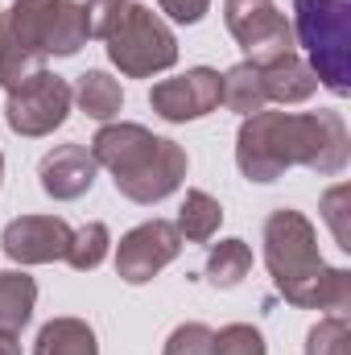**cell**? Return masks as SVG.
I'll return each instance as SVG.
<instances>
[{
  "mask_svg": "<svg viewBox=\"0 0 351 355\" xmlns=\"http://www.w3.org/2000/svg\"><path fill=\"white\" fill-rule=\"evenodd\" d=\"M348 153L351 141L339 112H252L236 132V166L248 182H277L289 166L335 178L343 174Z\"/></svg>",
  "mask_w": 351,
  "mask_h": 355,
  "instance_id": "6da1fadb",
  "label": "cell"
},
{
  "mask_svg": "<svg viewBox=\"0 0 351 355\" xmlns=\"http://www.w3.org/2000/svg\"><path fill=\"white\" fill-rule=\"evenodd\" d=\"M264 265L273 272L277 293L302 310L343 314L351 306V272L323 265L314 223L302 211L277 207L264 219Z\"/></svg>",
  "mask_w": 351,
  "mask_h": 355,
  "instance_id": "7a4b0ae2",
  "label": "cell"
},
{
  "mask_svg": "<svg viewBox=\"0 0 351 355\" xmlns=\"http://www.w3.org/2000/svg\"><path fill=\"white\" fill-rule=\"evenodd\" d=\"M95 166L112 170V182L124 198L153 207L186 182V149L178 141L153 137L141 124H103L91 141Z\"/></svg>",
  "mask_w": 351,
  "mask_h": 355,
  "instance_id": "3957f363",
  "label": "cell"
},
{
  "mask_svg": "<svg viewBox=\"0 0 351 355\" xmlns=\"http://www.w3.org/2000/svg\"><path fill=\"white\" fill-rule=\"evenodd\" d=\"M293 42L306 46L314 79L335 95L351 91V0H293Z\"/></svg>",
  "mask_w": 351,
  "mask_h": 355,
  "instance_id": "277c9868",
  "label": "cell"
},
{
  "mask_svg": "<svg viewBox=\"0 0 351 355\" xmlns=\"http://www.w3.org/2000/svg\"><path fill=\"white\" fill-rule=\"evenodd\" d=\"M103 46H108L112 67H120V75H128V79H149V75L170 71L178 62L174 29L153 8L132 4V0H124L116 21L108 25Z\"/></svg>",
  "mask_w": 351,
  "mask_h": 355,
  "instance_id": "5b68a950",
  "label": "cell"
},
{
  "mask_svg": "<svg viewBox=\"0 0 351 355\" xmlns=\"http://www.w3.org/2000/svg\"><path fill=\"white\" fill-rule=\"evenodd\" d=\"M54 0H12L0 12V87H21L29 75L46 71V29Z\"/></svg>",
  "mask_w": 351,
  "mask_h": 355,
  "instance_id": "8992f818",
  "label": "cell"
},
{
  "mask_svg": "<svg viewBox=\"0 0 351 355\" xmlns=\"http://www.w3.org/2000/svg\"><path fill=\"white\" fill-rule=\"evenodd\" d=\"M71 103H75V91H71V83L62 75L37 71L21 87L8 91L4 120H8V128L17 137H50L71 116Z\"/></svg>",
  "mask_w": 351,
  "mask_h": 355,
  "instance_id": "52a82bcc",
  "label": "cell"
},
{
  "mask_svg": "<svg viewBox=\"0 0 351 355\" xmlns=\"http://www.w3.org/2000/svg\"><path fill=\"white\" fill-rule=\"evenodd\" d=\"M223 21L252 67H268L285 54H293V29L289 17L273 0H223Z\"/></svg>",
  "mask_w": 351,
  "mask_h": 355,
  "instance_id": "ba28073f",
  "label": "cell"
},
{
  "mask_svg": "<svg viewBox=\"0 0 351 355\" xmlns=\"http://www.w3.org/2000/svg\"><path fill=\"white\" fill-rule=\"evenodd\" d=\"M178 252H182V236H178L174 223L170 219H149V223L132 227L120 240V248H116V272L128 285H145V281H153L162 268L170 265Z\"/></svg>",
  "mask_w": 351,
  "mask_h": 355,
  "instance_id": "9c48e42d",
  "label": "cell"
},
{
  "mask_svg": "<svg viewBox=\"0 0 351 355\" xmlns=\"http://www.w3.org/2000/svg\"><path fill=\"white\" fill-rule=\"evenodd\" d=\"M75 227L58 215H21L4 227L0 244L4 257L17 265H50V261H67Z\"/></svg>",
  "mask_w": 351,
  "mask_h": 355,
  "instance_id": "30bf717a",
  "label": "cell"
},
{
  "mask_svg": "<svg viewBox=\"0 0 351 355\" xmlns=\"http://www.w3.org/2000/svg\"><path fill=\"white\" fill-rule=\"evenodd\" d=\"M219 83L223 75L211 71V67H194L178 79H162L157 87L149 91V103L162 120L170 124H186V120H198L207 112L219 107Z\"/></svg>",
  "mask_w": 351,
  "mask_h": 355,
  "instance_id": "8fae6325",
  "label": "cell"
},
{
  "mask_svg": "<svg viewBox=\"0 0 351 355\" xmlns=\"http://www.w3.org/2000/svg\"><path fill=\"white\" fill-rule=\"evenodd\" d=\"M95 174H99V166H95L91 149H83V145H58L54 153L42 157V170H37L42 190L50 198H58V202L83 198L91 186H95Z\"/></svg>",
  "mask_w": 351,
  "mask_h": 355,
  "instance_id": "7c38bea8",
  "label": "cell"
},
{
  "mask_svg": "<svg viewBox=\"0 0 351 355\" xmlns=\"http://www.w3.org/2000/svg\"><path fill=\"white\" fill-rule=\"evenodd\" d=\"M91 17L87 4L79 0H54L50 4V29H46V54L50 58H71L87 46Z\"/></svg>",
  "mask_w": 351,
  "mask_h": 355,
  "instance_id": "4fadbf2b",
  "label": "cell"
},
{
  "mask_svg": "<svg viewBox=\"0 0 351 355\" xmlns=\"http://www.w3.org/2000/svg\"><path fill=\"white\" fill-rule=\"evenodd\" d=\"M261 83H264V95H268L273 103H302V99H310V95L318 91L314 71H310L298 54H285V58L261 67Z\"/></svg>",
  "mask_w": 351,
  "mask_h": 355,
  "instance_id": "5bb4252c",
  "label": "cell"
},
{
  "mask_svg": "<svg viewBox=\"0 0 351 355\" xmlns=\"http://www.w3.org/2000/svg\"><path fill=\"white\" fill-rule=\"evenodd\" d=\"M33 302H37V281L29 272H0V331L4 335H21L33 318Z\"/></svg>",
  "mask_w": 351,
  "mask_h": 355,
  "instance_id": "9a60e30c",
  "label": "cell"
},
{
  "mask_svg": "<svg viewBox=\"0 0 351 355\" xmlns=\"http://www.w3.org/2000/svg\"><path fill=\"white\" fill-rule=\"evenodd\" d=\"M33 355H99V343L83 318H54L37 331Z\"/></svg>",
  "mask_w": 351,
  "mask_h": 355,
  "instance_id": "2e32d148",
  "label": "cell"
},
{
  "mask_svg": "<svg viewBox=\"0 0 351 355\" xmlns=\"http://www.w3.org/2000/svg\"><path fill=\"white\" fill-rule=\"evenodd\" d=\"M219 103L228 112H240V116H252V112H264L268 95H264V83H261V67L252 62H236L223 83H219Z\"/></svg>",
  "mask_w": 351,
  "mask_h": 355,
  "instance_id": "e0dca14e",
  "label": "cell"
},
{
  "mask_svg": "<svg viewBox=\"0 0 351 355\" xmlns=\"http://www.w3.org/2000/svg\"><path fill=\"white\" fill-rule=\"evenodd\" d=\"M223 223V207L207 194V190H186V202L178 211V236L190 240V244H207Z\"/></svg>",
  "mask_w": 351,
  "mask_h": 355,
  "instance_id": "ac0fdd59",
  "label": "cell"
},
{
  "mask_svg": "<svg viewBox=\"0 0 351 355\" xmlns=\"http://www.w3.org/2000/svg\"><path fill=\"white\" fill-rule=\"evenodd\" d=\"M75 103H79V112H87L91 120H112L124 107V91L108 71H87L75 83Z\"/></svg>",
  "mask_w": 351,
  "mask_h": 355,
  "instance_id": "d6986e66",
  "label": "cell"
},
{
  "mask_svg": "<svg viewBox=\"0 0 351 355\" xmlns=\"http://www.w3.org/2000/svg\"><path fill=\"white\" fill-rule=\"evenodd\" d=\"M252 272V248L244 240H219L207 257V281L215 289H236Z\"/></svg>",
  "mask_w": 351,
  "mask_h": 355,
  "instance_id": "ffe728a7",
  "label": "cell"
},
{
  "mask_svg": "<svg viewBox=\"0 0 351 355\" xmlns=\"http://www.w3.org/2000/svg\"><path fill=\"white\" fill-rule=\"evenodd\" d=\"M108 244H112V236H108V227H103V223H87V227H79V232L71 236L67 265L79 268V272L99 268V265H103V257H108Z\"/></svg>",
  "mask_w": 351,
  "mask_h": 355,
  "instance_id": "44dd1931",
  "label": "cell"
},
{
  "mask_svg": "<svg viewBox=\"0 0 351 355\" xmlns=\"http://www.w3.org/2000/svg\"><path fill=\"white\" fill-rule=\"evenodd\" d=\"M306 355H351V331L343 314L323 318L318 327H310L306 335Z\"/></svg>",
  "mask_w": 351,
  "mask_h": 355,
  "instance_id": "7402d4cb",
  "label": "cell"
},
{
  "mask_svg": "<svg viewBox=\"0 0 351 355\" xmlns=\"http://www.w3.org/2000/svg\"><path fill=\"white\" fill-rule=\"evenodd\" d=\"M211 355H264V339L257 327L248 322H232L223 331H215L211 339Z\"/></svg>",
  "mask_w": 351,
  "mask_h": 355,
  "instance_id": "603a6c76",
  "label": "cell"
},
{
  "mask_svg": "<svg viewBox=\"0 0 351 355\" xmlns=\"http://www.w3.org/2000/svg\"><path fill=\"white\" fill-rule=\"evenodd\" d=\"M348 211H351V186H331L327 194H323V219L331 223V232H335V244L351 252V223H348Z\"/></svg>",
  "mask_w": 351,
  "mask_h": 355,
  "instance_id": "cb8c5ba5",
  "label": "cell"
},
{
  "mask_svg": "<svg viewBox=\"0 0 351 355\" xmlns=\"http://www.w3.org/2000/svg\"><path fill=\"white\" fill-rule=\"evenodd\" d=\"M211 339H215L211 327L182 322V327H174V335L166 339V352L162 355H211Z\"/></svg>",
  "mask_w": 351,
  "mask_h": 355,
  "instance_id": "d4e9b609",
  "label": "cell"
},
{
  "mask_svg": "<svg viewBox=\"0 0 351 355\" xmlns=\"http://www.w3.org/2000/svg\"><path fill=\"white\" fill-rule=\"evenodd\" d=\"M157 4H162V12H170L174 21H182V25L203 21L207 8H211V0H157Z\"/></svg>",
  "mask_w": 351,
  "mask_h": 355,
  "instance_id": "484cf974",
  "label": "cell"
},
{
  "mask_svg": "<svg viewBox=\"0 0 351 355\" xmlns=\"http://www.w3.org/2000/svg\"><path fill=\"white\" fill-rule=\"evenodd\" d=\"M0 355H21V343H17V335H4V331H0Z\"/></svg>",
  "mask_w": 351,
  "mask_h": 355,
  "instance_id": "4316f807",
  "label": "cell"
},
{
  "mask_svg": "<svg viewBox=\"0 0 351 355\" xmlns=\"http://www.w3.org/2000/svg\"><path fill=\"white\" fill-rule=\"evenodd\" d=\"M0 178H4V153H0Z\"/></svg>",
  "mask_w": 351,
  "mask_h": 355,
  "instance_id": "83f0119b",
  "label": "cell"
},
{
  "mask_svg": "<svg viewBox=\"0 0 351 355\" xmlns=\"http://www.w3.org/2000/svg\"><path fill=\"white\" fill-rule=\"evenodd\" d=\"M99 4H112V0H99Z\"/></svg>",
  "mask_w": 351,
  "mask_h": 355,
  "instance_id": "f1b7e54d",
  "label": "cell"
}]
</instances>
